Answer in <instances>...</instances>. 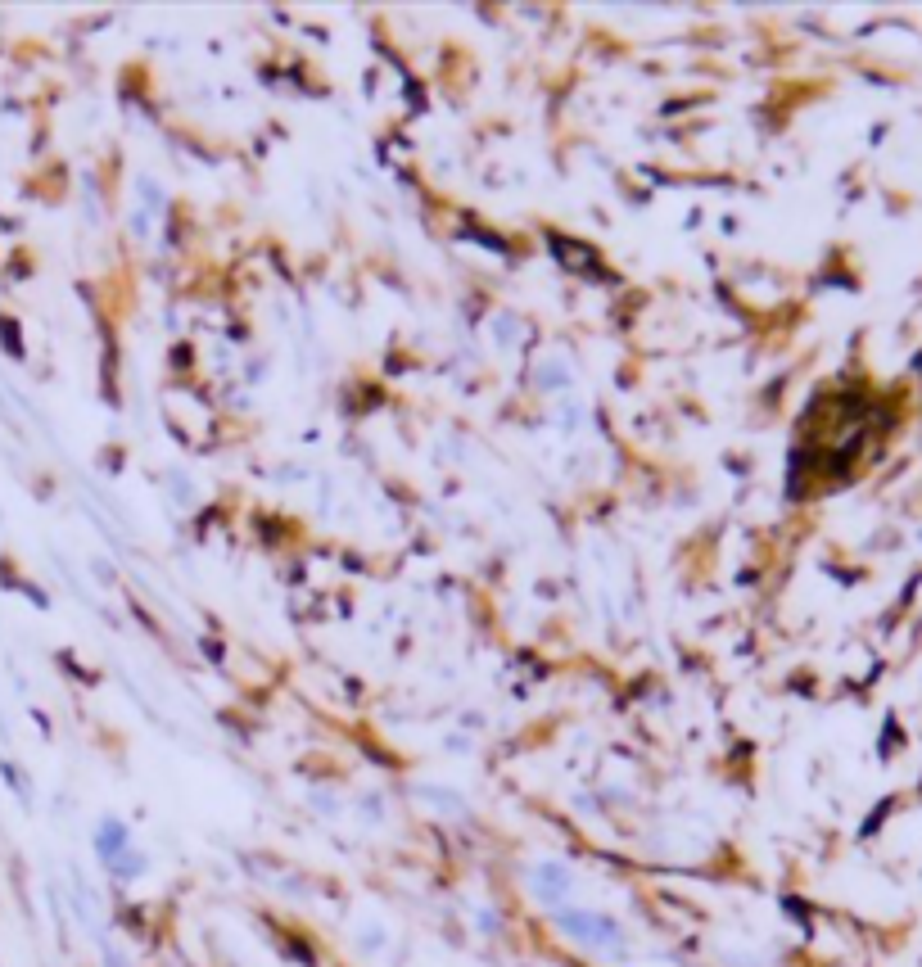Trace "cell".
I'll return each instance as SVG.
<instances>
[{"label": "cell", "instance_id": "6da1fadb", "mask_svg": "<svg viewBox=\"0 0 922 967\" xmlns=\"http://www.w3.org/2000/svg\"><path fill=\"white\" fill-rule=\"evenodd\" d=\"M556 927L565 931L570 940L579 945H593V949H620V927H615L606 913H584V909H561L556 913Z\"/></svg>", "mask_w": 922, "mask_h": 967}, {"label": "cell", "instance_id": "7a4b0ae2", "mask_svg": "<svg viewBox=\"0 0 922 967\" xmlns=\"http://www.w3.org/2000/svg\"><path fill=\"white\" fill-rule=\"evenodd\" d=\"M529 886H534V895L543 904H561L565 895H570L574 882H570V868H565V864H538L534 882H529Z\"/></svg>", "mask_w": 922, "mask_h": 967}, {"label": "cell", "instance_id": "3957f363", "mask_svg": "<svg viewBox=\"0 0 922 967\" xmlns=\"http://www.w3.org/2000/svg\"><path fill=\"white\" fill-rule=\"evenodd\" d=\"M95 845H100V855L109 859V864H118V859H123V850H127V827L109 818V823H104V832L95 836Z\"/></svg>", "mask_w": 922, "mask_h": 967}]
</instances>
